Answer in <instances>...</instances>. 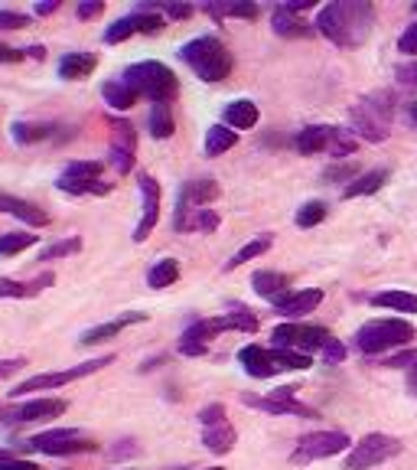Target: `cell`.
I'll return each instance as SVG.
<instances>
[{
  "label": "cell",
  "instance_id": "obj_43",
  "mask_svg": "<svg viewBox=\"0 0 417 470\" xmlns=\"http://www.w3.org/2000/svg\"><path fill=\"white\" fill-rule=\"evenodd\" d=\"M76 252H82V239H78V235H68V239H59V242H52V245H46L43 252H40V262H59V258L76 255Z\"/></svg>",
  "mask_w": 417,
  "mask_h": 470
},
{
  "label": "cell",
  "instance_id": "obj_21",
  "mask_svg": "<svg viewBox=\"0 0 417 470\" xmlns=\"http://www.w3.org/2000/svg\"><path fill=\"white\" fill-rule=\"evenodd\" d=\"M144 320H147V314L131 310V314H121V317H114V320H108V324H98V327H92V330H86L78 343H82V346H95V343L111 340V336H118L121 330H128V327H134V324H144Z\"/></svg>",
  "mask_w": 417,
  "mask_h": 470
},
{
  "label": "cell",
  "instance_id": "obj_27",
  "mask_svg": "<svg viewBox=\"0 0 417 470\" xmlns=\"http://www.w3.org/2000/svg\"><path fill=\"white\" fill-rule=\"evenodd\" d=\"M271 26H274V33L284 36V40H300V36L313 33V26H310L307 20H300L297 14H290V10H284V7H274Z\"/></svg>",
  "mask_w": 417,
  "mask_h": 470
},
{
  "label": "cell",
  "instance_id": "obj_52",
  "mask_svg": "<svg viewBox=\"0 0 417 470\" xmlns=\"http://www.w3.org/2000/svg\"><path fill=\"white\" fill-rule=\"evenodd\" d=\"M398 50L404 52V56H411V60H417V20L408 23V30L398 36Z\"/></svg>",
  "mask_w": 417,
  "mask_h": 470
},
{
  "label": "cell",
  "instance_id": "obj_53",
  "mask_svg": "<svg viewBox=\"0 0 417 470\" xmlns=\"http://www.w3.org/2000/svg\"><path fill=\"white\" fill-rule=\"evenodd\" d=\"M78 20H95L104 14V0H86V4H78Z\"/></svg>",
  "mask_w": 417,
  "mask_h": 470
},
{
  "label": "cell",
  "instance_id": "obj_6",
  "mask_svg": "<svg viewBox=\"0 0 417 470\" xmlns=\"http://www.w3.org/2000/svg\"><path fill=\"white\" fill-rule=\"evenodd\" d=\"M417 336L414 324L398 320V317H385V320H368L358 327L356 334V350L366 356H382L388 350H408V343Z\"/></svg>",
  "mask_w": 417,
  "mask_h": 470
},
{
  "label": "cell",
  "instance_id": "obj_14",
  "mask_svg": "<svg viewBox=\"0 0 417 470\" xmlns=\"http://www.w3.org/2000/svg\"><path fill=\"white\" fill-rule=\"evenodd\" d=\"M241 402L251 405V409H261L267 415H297V419H316V409L297 402V389L294 385H281L274 389L271 395H241Z\"/></svg>",
  "mask_w": 417,
  "mask_h": 470
},
{
  "label": "cell",
  "instance_id": "obj_45",
  "mask_svg": "<svg viewBox=\"0 0 417 470\" xmlns=\"http://www.w3.org/2000/svg\"><path fill=\"white\" fill-rule=\"evenodd\" d=\"M358 147V137L346 128H332L330 137V157H352Z\"/></svg>",
  "mask_w": 417,
  "mask_h": 470
},
{
  "label": "cell",
  "instance_id": "obj_32",
  "mask_svg": "<svg viewBox=\"0 0 417 470\" xmlns=\"http://www.w3.org/2000/svg\"><path fill=\"white\" fill-rule=\"evenodd\" d=\"M56 189L59 193H68V197H108L111 183H102V180H66L59 177L56 180Z\"/></svg>",
  "mask_w": 417,
  "mask_h": 470
},
{
  "label": "cell",
  "instance_id": "obj_35",
  "mask_svg": "<svg viewBox=\"0 0 417 470\" xmlns=\"http://www.w3.org/2000/svg\"><path fill=\"white\" fill-rule=\"evenodd\" d=\"M179 278V262L177 258H160V262H154L150 265V272H147V284L154 288V291H163V288H173Z\"/></svg>",
  "mask_w": 417,
  "mask_h": 470
},
{
  "label": "cell",
  "instance_id": "obj_4",
  "mask_svg": "<svg viewBox=\"0 0 417 470\" xmlns=\"http://www.w3.org/2000/svg\"><path fill=\"white\" fill-rule=\"evenodd\" d=\"M239 363L251 379H271L277 373H300L310 369V356L294 350H281V346H261V343H248L239 350Z\"/></svg>",
  "mask_w": 417,
  "mask_h": 470
},
{
  "label": "cell",
  "instance_id": "obj_7",
  "mask_svg": "<svg viewBox=\"0 0 417 470\" xmlns=\"http://www.w3.org/2000/svg\"><path fill=\"white\" fill-rule=\"evenodd\" d=\"M23 447L36 454H50V457H72V454L98 451V445H95L92 438L82 435L78 428H50V431H40V435L26 438Z\"/></svg>",
  "mask_w": 417,
  "mask_h": 470
},
{
  "label": "cell",
  "instance_id": "obj_19",
  "mask_svg": "<svg viewBox=\"0 0 417 470\" xmlns=\"http://www.w3.org/2000/svg\"><path fill=\"white\" fill-rule=\"evenodd\" d=\"M0 213L14 216V219L26 223L30 229H46V226H50V213H46V209H40V206L30 203V199L14 197V193H4V189H0Z\"/></svg>",
  "mask_w": 417,
  "mask_h": 470
},
{
  "label": "cell",
  "instance_id": "obj_17",
  "mask_svg": "<svg viewBox=\"0 0 417 470\" xmlns=\"http://www.w3.org/2000/svg\"><path fill=\"white\" fill-rule=\"evenodd\" d=\"M225 330V320L222 317H203V320H193V324L183 330L179 336V353L183 356H203L209 353V343Z\"/></svg>",
  "mask_w": 417,
  "mask_h": 470
},
{
  "label": "cell",
  "instance_id": "obj_20",
  "mask_svg": "<svg viewBox=\"0 0 417 470\" xmlns=\"http://www.w3.org/2000/svg\"><path fill=\"white\" fill-rule=\"evenodd\" d=\"M323 304V291L320 288H304V291H290L287 298H281L274 304V310L287 320H300L304 314H313Z\"/></svg>",
  "mask_w": 417,
  "mask_h": 470
},
{
  "label": "cell",
  "instance_id": "obj_46",
  "mask_svg": "<svg viewBox=\"0 0 417 470\" xmlns=\"http://www.w3.org/2000/svg\"><path fill=\"white\" fill-rule=\"evenodd\" d=\"M356 177H358V163L356 161L330 163V167L323 170V183H346V187H349Z\"/></svg>",
  "mask_w": 417,
  "mask_h": 470
},
{
  "label": "cell",
  "instance_id": "obj_37",
  "mask_svg": "<svg viewBox=\"0 0 417 470\" xmlns=\"http://www.w3.org/2000/svg\"><path fill=\"white\" fill-rule=\"evenodd\" d=\"M375 308H388V310H401V314H417V294L411 291H382L368 298Z\"/></svg>",
  "mask_w": 417,
  "mask_h": 470
},
{
  "label": "cell",
  "instance_id": "obj_47",
  "mask_svg": "<svg viewBox=\"0 0 417 470\" xmlns=\"http://www.w3.org/2000/svg\"><path fill=\"white\" fill-rule=\"evenodd\" d=\"M137 10H154V14H163L170 20H189L196 14V7H189V4H141Z\"/></svg>",
  "mask_w": 417,
  "mask_h": 470
},
{
  "label": "cell",
  "instance_id": "obj_40",
  "mask_svg": "<svg viewBox=\"0 0 417 470\" xmlns=\"http://www.w3.org/2000/svg\"><path fill=\"white\" fill-rule=\"evenodd\" d=\"M36 242H40V235H33V232H4L0 235V258L20 255L26 248H33Z\"/></svg>",
  "mask_w": 417,
  "mask_h": 470
},
{
  "label": "cell",
  "instance_id": "obj_33",
  "mask_svg": "<svg viewBox=\"0 0 417 470\" xmlns=\"http://www.w3.org/2000/svg\"><path fill=\"white\" fill-rule=\"evenodd\" d=\"M235 144H239V131L225 128V124H213L205 131V157H222Z\"/></svg>",
  "mask_w": 417,
  "mask_h": 470
},
{
  "label": "cell",
  "instance_id": "obj_29",
  "mask_svg": "<svg viewBox=\"0 0 417 470\" xmlns=\"http://www.w3.org/2000/svg\"><path fill=\"white\" fill-rule=\"evenodd\" d=\"M95 66H98V60H95L92 52H66V56L59 60V78H66V82H78V78L92 76Z\"/></svg>",
  "mask_w": 417,
  "mask_h": 470
},
{
  "label": "cell",
  "instance_id": "obj_62",
  "mask_svg": "<svg viewBox=\"0 0 417 470\" xmlns=\"http://www.w3.org/2000/svg\"><path fill=\"white\" fill-rule=\"evenodd\" d=\"M408 118H411V124H417V105H411L408 108Z\"/></svg>",
  "mask_w": 417,
  "mask_h": 470
},
{
  "label": "cell",
  "instance_id": "obj_38",
  "mask_svg": "<svg viewBox=\"0 0 417 470\" xmlns=\"http://www.w3.org/2000/svg\"><path fill=\"white\" fill-rule=\"evenodd\" d=\"M10 134H14L17 144H36V141L52 137V124H43V121H14Z\"/></svg>",
  "mask_w": 417,
  "mask_h": 470
},
{
  "label": "cell",
  "instance_id": "obj_56",
  "mask_svg": "<svg viewBox=\"0 0 417 470\" xmlns=\"http://www.w3.org/2000/svg\"><path fill=\"white\" fill-rule=\"evenodd\" d=\"M23 60H26V50H17V46L0 43V62H23Z\"/></svg>",
  "mask_w": 417,
  "mask_h": 470
},
{
  "label": "cell",
  "instance_id": "obj_5",
  "mask_svg": "<svg viewBox=\"0 0 417 470\" xmlns=\"http://www.w3.org/2000/svg\"><path fill=\"white\" fill-rule=\"evenodd\" d=\"M124 82L134 88L141 98H150L154 105H170L179 92V82L173 76L170 66H163L157 60H144V62H134V66L124 69Z\"/></svg>",
  "mask_w": 417,
  "mask_h": 470
},
{
  "label": "cell",
  "instance_id": "obj_57",
  "mask_svg": "<svg viewBox=\"0 0 417 470\" xmlns=\"http://www.w3.org/2000/svg\"><path fill=\"white\" fill-rule=\"evenodd\" d=\"M59 10V0H46V4H36L33 14L36 17H50V14H56Z\"/></svg>",
  "mask_w": 417,
  "mask_h": 470
},
{
  "label": "cell",
  "instance_id": "obj_2",
  "mask_svg": "<svg viewBox=\"0 0 417 470\" xmlns=\"http://www.w3.org/2000/svg\"><path fill=\"white\" fill-rule=\"evenodd\" d=\"M179 60L196 72V78H203L209 86L225 82L231 76V66H235L229 46L222 43L219 36H196V40L183 43L179 46Z\"/></svg>",
  "mask_w": 417,
  "mask_h": 470
},
{
  "label": "cell",
  "instance_id": "obj_48",
  "mask_svg": "<svg viewBox=\"0 0 417 470\" xmlns=\"http://www.w3.org/2000/svg\"><path fill=\"white\" fill-rule=\"evenodd\" d=\"M394 78H398V86H404V88H411V92H417V60L394 66Z\"/></svg>",
  "mask_w": 417,
  "mask_h": 470
},
{
  "label": "cell",
  "instance_id": "obj_41",
  "mask_svg": "<svg viewBox=\"0 0 417 470\" xmlns=\"http://www.w3.org/2000/svg\"><path fill=\"white\" fill-rule=\"evenodd\" d=\"M205 14H213L215 20L222 17H239V20H255L261 10H258V4H205Z\"/></svg>",
  "mask_w": 417,
  "mask_h": 470
},
{
  "label": "cell",
  "instance_id": "obj_44",
  "mask_svg": "<svg viewBox=\"0 0 417 470\" xmlns=\"http://www.w3.org/2000/svg\"><path fill=\"white\" fill-rule=\"evenodd\" d=\"M102 170H104L102 161H72V163H66L62 177L66 180H102Z\"/></svg>",
  "mask_w": 417,
  "mask_h": 470
},
{
  "label": "cell",
  "instance_id": "obj_51",
  "mask_svg": "<svg viewBox=\"0 0 417 470\" xmlns=\"http://www.w3.org/2000/svg\"><path fill=\"white\" fill-rule=\"evenodd\" d=\"M219 421H229V415H225V405H222V402L205 405V409L199 411V425H203V428H213V425H219Z\"/></svg>",
  "mask_w": 417,
  "mask_h": 470
},
{
  "label": "cell",
  "instance_id": "obj_39",
  "mask_svg": "<svg viewBox=\"0 0 417 470\" xmlns=\"http://www.w3.org/2000/svg\"><path fill=\"white\" fill-rule=\"evenodd\" d=\"M222 320H225V330H239V334H255L258 327H261L258 317L251 314L245 304H231V308L222 314Z\"/></svg>",
  "mask_w": 417,
  "mask_h": 470
},
{
  "label": "cell",
  "instance_id": "obj_12",
  "mask_svg": "<svg viewBox=\"0 0 417 470\" xmlns=\"http://www.w3.org/2000/svg\"><path fill=\"white\" fill-rule=\"evenodd\" d=\"M111 144H108V163L111 170L128 177L137 161V131L128 118H111Z\"/></svg>",
  "mask_w": 417,
  "mask_h": 470
},
{
  "label": "cell",
  "instance_id": "obj_13",
  "mask_svg": "<svg viewBox=\"0 0 417 470\" xmlns=\"http://www.w3.org/2000/svg\"><path fill=\"white\" fill-rule=\"evenodd\" d=\"M66 399H26L20 405H4L0 409V425H33V421H50L66 415Z\"/></svg>",
  "mask_w": 417,
  "mask_h": 470
},
{
  "label": "cell",
  "instance_id": "obj_30",
  "mask_svg": "<svg viewBox=\"0 0 417 470\" xmlns=\"http://www.w3.org/2000/svg\"><path fill=\"white\" fill-rule=\"evenodd\" d=\"M239 441V431L229 425V421H219L213 428H203V445L209 447L213 454H229Z\"/></svg>",
  "mask_w": 417,
  "mask_h": 470
},
{
  "label": "cell",
  "instance_id": "obj_60",
  "mask_svg": "<svg viewBox=\"0 0 417 470\" xmlns=\"http://www.w3.org/2000/svg\"><path fill=\"white\" fill-rule=\"evenodd\" d=\"M408 392H411V395H417V363L408 369Z\"/></svg>",
  "mask_w": 417,
  "mask_h": 470
},
{
  "label": "cell",
  "instance_id": "obj_31",
  "mask_svg": "<svg viewBox=\"0 0 417 470\" xmlns=\"http://www.w3.org/2000/svg\"><path fill=\"white\" fill-rule=\"evenodd\" d=\"M271 245H274V235L271 232H261V235H255L251 242H245V245H241L239 252L225 262V272H235V268H241L245 262H255V258H261Z\"/></svg>",
  "mask_w": 417,
  "mask_h": 470
},
{
  "label": "cell",
  "instance_id": "obj_24",
  "mask_svg": "<svg viewBox=\"0 0 417 470\" xmlns=\"http://www.w3.org/2000/svg\"><path fill=\"white\" fill-rule=\"evenodd\" d=\"M251 288H255L258 298L271 300L277 304L281 298H287V288H290V278L284 272H255L251 274Z\"/></svg>",
  "mask_w": 417,
  "mask_h": 470
},
{
  "label": "cell",
  "instance_id": "obj_28",
  "mask_svg": "<svg viewBox=\"0 0 417 470\" xmlns=\"http://www.w3.org/2000/svg\"><path fill=\"white\" fill-rule=\"evenodd\" d=\"M102 98L108 108H114V112H131L141 95H137L124 78H111V82H104L102 86Z\"/></svg>",
  "mask_w": 417,
  "mask_h": 470
},
{
  "label": "cell",
  "instance_id": "obj_10",
  "mask_svg": "<svg viewBox=\"0 0 417 470\" xmlns=\"http://www.w3.org/2000/svg\"><path fill=\"white\" fill-rule=\"evenodd\" d=\"M114 363V356H98V359H88V363H78V366L72 369H59V373H40V376H30L23 379L20 385H14V395H26V392H52V389H62V385L76 382V379H86L92 376V373H98V369L111 366Z\"/></svg>",
  "mask_w": 417,
  "mask_h": 470
},
{
  "label": "cell",
  "instance_id": "obj_3",
  "mask_svg": "<svg viewBox=\"0 0 417 470\" xmlns=\"http://www.w3.org/2000/svg\"><path fill=\"white\" fill-rule=\"evenodd\" d=\"M392 118H394V95L388 88L366 95L358 105L349 108L352 134L368 141V144H382L392 134Z\"/></svg>",
  "mask_w": 417,
  "mask_h": 470
},
{
  "label": "cell",
  "instance_id": "obj_25",
  "mask_svg": "<svg viewBox=\"0 0 417 470\" xmlns=\"http://www.w3.org/2000/svg\"><path fill=\"white\" fill-rule=\"evenodd\" d=\"M330 137H332L330 124H310V128H304L294 137V147H297L304 157L323 154V151H330Z\"/></svg>",
  "mask_w": 417,
  "mask_h": 470
},
{
  "label": "cell",
  "instance_id": "obj_63",
  "mask_svg": "<svg viewBox=\"0 0 417 470\" xmlns=\"http://www.w3.org/2000/svg\"><path fill=\"white\" fill-rule=\"evenodd\" d=\"M4 461H10V457H7V451H0V464H4Z\"/></svg>",
  "mask_w": 417,
  "mask_h": 470
},
{
  "label": "cell",
  "instance_id": "obj_23",
  "mask_svg": "<svg viewBox=\"0 0 417 470\" xmlns=\"http://www.w3.org/2000/svg\"><path fill=\"white\" fill-rule=\"evenodd\" d=\"M258 118H261V112H258V105L251 98H235L222 112V124L231 131H251L258 124Z\"/></svg>",
  "mask_w": 417,
  "mask_h": 470
},
{
  "label": "cell",
  "instance_id": "obj_64",
  "mask_svg": "<svg viewBox=\"0 0 417 470\" xmlns=\"http://www.w3.org/2000/svg\"><path fill=\"white\" fill-rule=\"evenodd\" d=\"M205 470H225V467H205Z\"/></svg>",
  "mask_w": 417,
  "mask_h": 470
},
{
  "label": "cell",
  "instance_id": "obj_49",
  "mask_svg": "<svg viewBox=\"0 0 417 470\" xmlns=\"http://www.w3.org/2000/svg\"><path fill=\"white\" fill-rule=\"evenodd\" d=\"M417 363V350H398L394 356H382L385 369H411Z\"/></svg>",
  "mask_w": 417,
  "mask_h": 470
},
{
  "label": "cell",
  "instance_id": "obj_61",
  "mask_svg": "<svg viewBox=\"0 0 417 470\" xmlns=\"http://www.w3.org/2000/svg\"><path fill=\"white\" fill-rule=\"evenodd\" d=\"M26 56H30V60H46V50H43V46H30V50H26Z\"/></svg>",
  "mask_w": 417,
  "mask_h": 470
},
{
  "label": "cell",
  "instance_id": "obj_36",
  "mask_svg": "<svg viewBox=\"0 0 417 470\" xmlns=\"http://www.w3.org/2000/svg\"><path fill=\"white\" fill-rule=\"evenodd\" d=\"M219 213L215 209H196V213L183 216L179 223H173V229L177 232H215L219 229Z\"/></svg>",
  "mask_w": 417,
  "mask_h": 470
},
{
  "label": "cell",
  "instance_id": "obj_42",
  "mask_svg": "<svg viewBox=\"0 0 417 470\" xmlns=\"http://www.w3.org/2000/svg\"><path fill=\"white\" fill-rule=\"evenodd\" d=\"M326 213H330V206H326L323 199H310V203H304V206L297 209V216H294V223H297L300 229H313V226L323 223Z\"/></svg>",
  "mask_w": 417,
  "mask_h": 470
},
{
  "label": "cell",
  "instance_id": "obj_26",
  "mask_svg": "<svg viewBox=\"0 0 417 470\" xmlns=\"http://www.w3.org/2000/svg\"><path fill=\"white\" fill-rule=\"evenodd\" d=\"M388 177H392V170H385V167H375V170H366L358 173L356 180H352L349 187L342 189V199H356V197H372V193H378V189L388 183Z\"/></svg>",
  "mask_w": 417,
  "mask_h": 470
},
{
  "label": "cell",
  "instance_id": "obj_54",
  "mask_svg": "<svg viewBox=\"0 0 417 470\" xmlns=\"http://www.w3.org/2000/svg\"><path fill=\"white\" fill-rule=\"evenodd\" d=\"M323 359H326V363H342V359H346V346H342V343L336 340V336H332V340L326 343Z\"/></svg>",
  "mask_w": 417,
  "mask_h": 470
},
{
  "label": "cell",
  "instance_id": "obj_15",
  "mask_svg": "<svg viewBox=\"0 0 417 470\" xmlns=\"http://www.w3.org/2000/svg\"><path fill=\"white\" fill-rule=\"evenodd\" d=\"M163 26H167V20H163L160 14H154V10H134V14L114 20V23L104 30V43L118 46V43H124V40H131V36H137V33L154 36V33H160Z\"/></svg>",
  "mask_w": 417,
  "mask_h": 470
},
{
  "label": "cell",
  "instance_id": "obj_16",
  "mask_svg": "<svg viewBox=\"0 0 417 470\" xmlns=\"http://www.w3.org/2000/svg\"><path fill=\"white\" fill-rule=\"evenodd\" d=\"M137 189H141V223L134 229V242L141 245L160 223V183L150 173H137Z\"/></svg>",
  "mask_w": 417,
  "mask_h": 470
},
{
  "label": "cell",
  "instance_id": "obj_59",
  "mask_svg": "<svg viewBox=\"0 0 417 470\" xmlns=\"http://www.w3.org/2000/svg\"><path fill=\"white\" fill-rule=\"evenodd\" d=\"M284 10H290V14H304V10L313 7V0H290V4H281Z\"/></svg>",
  "mask_w": 417,
  "mask_h": 470
},
{
  "label": "cell",
  "instance_id": "obj_1",
  "mask_svg": "<svg viewBox=\"0 0 417 470\" xmlns=\"http://www.w3.org/2000/svg\"><path fill=\"white\" fill-rule=\"evenodd\" d=\"M372 26H375L372 4H366V0H336V4L320 7L313 30L320 36H326L330 43L342 46V50H352V46L366 43Z\"/></svg>",
  "mask_w": 417,
  "mask_h": 470
},
{
  "label": "cell",
  "instance_id": "obj_11",
  "mask_svg": "<svg viewBox=\"0 0 417 470\" xmlns=\"http://www.w3.org/2000/svg\"><path fill=\"white\" fill-rule=\"evenodd\" d=\"M352 438L346 431H310L297 441L290 461L294 464H313V461H326V457H336V454H349Z\"/></svg>",
  "mask_w": 417,
  "mask_h": 470
},
{
  "label": "cell",
  "instance_id": "obj_18",
  "mask_svg": "<svg viewBox=\"0 0 417 470\" xmlns=\"http://www.w3.org/2000/svg\"><path fill=\"white\" fill-rule=\"evenodd\" d=\"M213 199H219V183H215V180H186V183L179 187L173 223H179L183 216L196 213V209H205Z\"/></svg>",
  "mask_w": 417,
  "mask_h": 470
},
{
  "label": "cell",
  "instance_id": "obj_50",
  "mask_svg": "<svg viewBox=\"0 0 417 470\" xmlns=\"http://www.w3.org/2000/svg\"><path fill=\"white\" fill-rule=\"evenodd\" d=\"M30 26V14L20 10H0V30H26Z\"/></svg>",
  "mask_w": 417,
  "mask_h": 470
},
{
  "label": "cell",
  "instance_id": "obj_58",
  "mask_svg": "<svg viewBox=\"0 0 417 470\" xmlns=\"http://www.w3.org/2000/svg\"><path fill=\"white\" fill-rule=\"evenodd\" d=\"M0 470H40V467H36L33 461H14V457H10V461L0 464Z\"/></svg>",
  "mask_w": 417,
  "mask_h": 470
},
{
  "label": "cell",
  "instance_id": "obj_9",
  "mask_svg": "<svg viewBox=\"0 0 417 470\" xmlns=\"http://www.w3.org/2000/svg\"><path fill=\"white\" fill-rule=\"evenodd\" d=\"M401 447L404 445H401L394 435L372 431V435H366L362 441H356V445L349 447L342 470H368V467H375V464H385V461H392V457H398Z\"/></svg>",
  "mask_w": 417,
  "mask_h": 470
},
{
  "label": "cell",
  "instance_id": "obj_55",
  "mask_svg": "<svg viewBox=\"0 0 417 470\" xmlns=\"http://www.w3.org/2000/svg\"><path fill=\"white\" fill-rule=\"evenodd\" d=\"M26 366V359L23 356H14V359H0V382L7 376H14V373H20V369Z\"/></svg>",
  "mask_w": 417,
  "mask_h": 470
},
{
  "label": "cell",
  "instance_id": "obj_34",
  "mask_svg": "<svg viewBox=\"0 0 417 470\" xmlns=\"http://www.w3.org/2000/svg\"><path fill=\"white\" fill-rule=\"evenodd\" d=\"M147 128L154 141H167L177 131V121H173L170 105H150V115H147Z\"/></svg>",
  "mask_w": 417,
  "mask_h": 470
},
{
  "label": "cell",
  "instance_id": "obj_22",
  "mask_svg": "<svg viewBox=\"0 0 417 470\" xmlns=\"http://www.w3.org/2000/svg\"><path fill=\"white\" fill-rule=\"evenodd\" d=\"M56 284V274L43 272L36 274L33 281H14V278H0V298H10V300H26V298H36V294H43L46 288Z\"/></svg>",
  "mask_w": 417,
  "mask_h": 470
},
{
  "label": "cell",
  "instance_id": "obj_8",
  "mask_svg": "<svg viewBox=\"0 0 417 470\" xmlns=\"http://www.w3.org/2000/svg\"><path fill=\"white\" fill-rule=\"evenodd\" d=\"M274 346H281V350H294V353H323L326 343L332 340V334L326 327H316V324H300V320H287V324H277L271 334Z\"/></svg>",
  "mask_w": 417,
  "mask_h": 470
}]
</instances>
